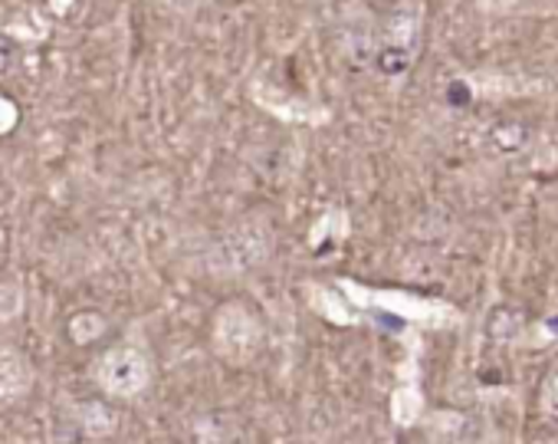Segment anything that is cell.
I'll list each match as a JSON object with an SVG mask.
<instances>
[{"label":"cell","mask_w":558,"mask_h":444,"mask_svg":"<svg viewBox=\"0 0 558 444\" xmlns=\"http://www.w3.org/2000/svg\"><path fill=\"white\" fill-rule=\"evenodd\" d=\"M155 365L151 356L135 346V343H119L109 346L96 362H93V382L102 395L116 401H135L151 388Z\"/></svg>","instance_id":"obj_1"},{"label":"cell","mask_w":558,"mask_h":444,"mask_svg":"<svg viewBox=\"0 0 558 444\" xmlns=\"http://www.w3.org/2000/svg\"><path fill=\"white\" fill-rule=\"evenodd\" d=\"M263 323L259 316L246 307V303H223L214 313V326H210V343L214 352L230 362V365H246L259 349H263Z\"/></svg>","instance_id":"obj_2"},{"label":"cell","mask_w":558,"mask_h":444,"mask_svg":"<svg viewBox=\"0 0 558 444\" xmlns=\"http://www.w3.org/2000/svg\"><path fill=\"white\" fill-rule=\"evenodd\" d=\"M272 225L263 217H250L230 235H223V241L217 244L214 254V267L217 271H230V274H243L259 267L269 254H272Z\"/></svg>","instance_id":"obj_3"},{"label":"cell","mask_w":558,"mask_h":444,"mask_svg":"<svg viewBox=\"0 0 558 444\" xmlns=\"http://www.w3.org/2000/svg\"><path fill=\"white\" fill-rule=\"evenodd\" d=\"M37 385V369L31 356L17 346H0V408L24 401Z\"/></svg>","instance_id":"obj_4"},{"label":"cell","mask_w":558,"mask_h":444,"mask_svg":"<svg viewBox=\"0 0 558 444\" xmlns=\"http://www.w3.org/2000/svg\"><path fill=\"white\" fill-rule=\"evenodd\" d=\"M27 307V290L17 277H4L0 274V326L14 323Z\"/></svg>","instance_id":"obj_5"},{"label":"cell","mask_w":558,"mask_h":444,"mask_svg":"<svg viewBox=\"0 0 558 444\" xmlns=\"http://www.w3.org/2000/svg\"><path fill=\"white\" fill-rule=\"evenodd\" d=\"M80 421H83V424H86V431H89V434H96V437H102V434H109V431L116 428L112 411H109L106 405H96V401L80 405Z\"/></svg>","instance_id":"obj_6"},{"label":"cell","mask_w":558,"mask_h":444,"mask_svg":"<svg viewBox=\"0 0 558 444\" xmlns=\"http://www.w3.org/2000/svg\"><path fill=\"white\" fill-rule=\"evenodd\" d=\"M102 329H106V323H102L96 313H80V316L70 323V336H73V343H80V346L93 343Z\"/></svg>","instance_id":"obj_7"},{"label":"cell","mask_w":558,"mask_h":444,"mask_svg":"<svg viewBox=\"0 0 558 444\" xmlns=\"http://www.w3.org/2000/svg\"><path fill=\"white\" fill-rule=\"evenodd\" d=\"M538 408H542L545 418L558 421V369L545 375V382L538 388Z\"/></svg>","instance_id":"obj_8"},{"label":"cell","mask_w":558,"mask_h":444,"mask_svg":"<svg viewBox=\"0 0 558 444\" xmlns=\"http://www.w3.org/2000/svg\"><path fill=\"white\" fill-rule=\"evenodd\" d=\"M151 4L168 11V14H194L207 4V0H151Z\"/></svg>","instance_id":"obj_9"},{"label":"cell","mask_w":558,"mask_h":444,"mask_svg":"<svg viewBox=\"0 0 558 444\" xmlns=\"http://www.w3.org/2000/svg\"><path fill=\"white\" fill-rule=\"evenodd\" d=\"M470 444H476V441H470Z\"/></svg>","instance_id":"obj_10"}]
</instances>
